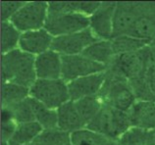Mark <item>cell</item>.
<instances>
[{"label": "cell", "mask_w": 155, "mask_h": 145, "mask_svg": "<svg viewBox=\"0 0 155 145\" xmlns=\"http://www.w3.org/2000/svg\"><path fill=\"white\" fill-rule=\"evenodd\" d=\"M105 72L106 79L102 89L98 94L99 98L104 105L123 112H129L137 102L129 79L112 67H108Z\"/></svg>", "instance_id": "6da1fadb"}, {"label": "cell", "mask_w": 155, "mask_h": 145, "mask_svg": "<svg viewBox=\"0 0 155 145\" xmlns=\"http://www.w3.org/2000/svg\"><path fill=\"white\" fill-rule=\"evenodd\" d=\"M2 76L9 82L31 88L38 79L35 72V56L21 49H15L2 56Z\"/></svg>", "instance_id": "7a4b0ae2"}, {"label": "cell", "mask_w": 155, "mask_h": 145, "mask_svg": "<svg viewBox=\"0 0 155 145\" xmlns=\"http://www.w3.org/2000/svg\"><path fill=\"white\" fill-rule=\"evenodd\" d=\"M130 127L128 112L103 104L97 116L85 127L103 134L111 140H118Z\"/></svg>", "instance_id": "3957f363"}, {"label": "cell", "mask_w": 155, "mask_h": 145, "mask_svg": "<svg viewBox=\"0 0 155 145\" xmlns=\"http://www.w3.org/2000/svg\"><path fill=\"white\" fill-rule=\"evenodd\" d=\"M30 96L53 110L70 101L68 83L60 79H36L30 88Z\"/></svg>", "instance_id": "277c9868"}, {"label": "cell", "mask_w": 155, "mask_h": 145, "mask_svg": "<svg viewBox=\"0 0 155 145\" xmlns=\"http://www.w3.org/2000/svg\"><path fill=\"white\" fill-rule=\"evenodd\" d=\"M44 29L53 37L76 34L89 29V17L73 12H48Z\"/></svg>", "instance_id": "5b68a950"}, {"label": "cell", "mask_w": 155, "mask_h": 145, "mask_svg": "<svg viewBox=\"0 0 155 145\" xmlns=\"http://www.w3.org/2000/svg\"><path fill=\"white\" fill-rule=\"evenodd\" d=\"M48 17V2H26L18 13L11 18V22L21 33L44 29Z\"/></svg>", "instance_id": "8992f818"}, {"label": "cell", "mask_w": 155, "mask_h": 145, "mask_svg": "<svg viewBox=\"0 0 155 145\" xmlns=\"http://www.w3.org/2000/svg\"><path fill=\"white\" fill-rule=\"evenodd\" d=\"M149 46L137 52L117 55L109 67H112L129 80L144 76L148 64Z\"/></svg>", "instance_id": "52a82bcc"}, {"label": "cell", "mask_w": 155, "mask_h": 145, "mask_svg": "<svg viewBox=\"0 0 155 145\" xmlns=\"http://www.w3.org/2000/svg\"><path fill=\"white\" fill-rule=\"evenodd\" d=\"M107 67L85 57L84 55L62 56V79L67 83L83 76L106 72Z\"/></svg>", "instance_id": "ba28073f"}, {"label": "cell", "mask_w": 155, "mask_h": 145, "mask_svg": "<svg viewBox=\"0 0 155 145\" xmlns=\"http://www.w3.org/2000/svg\"><path fill=\"white\" fill-rule=\"evenodd\" d=\"M97 40L91 29H87L76 34L54 37L51 49L62 56L80 55Z\"/></svg>", "instance_id": "9c48e42d"}, {"label": "cell", "mask_w": 155, "mask_h": 145, "mask_svg": "<svg viewBox=\"0 0 155 145\" xmlns=\"http://www.w3.org/2000/svg\"><path fill=\"white\" fill-rule=\"evenodd\" d=\"M117 2H102L89 17V29L98 40L113 38V21Z\"/></svg>", "instance_id": "30bf717a"}, {"label": "cell", "mask_w": 155, "mask_h": 145, "mask_svg": "<svg viewBox=\"0 0 155 145\" xmlns=\"http://www.w3.org/2000/svg\"><path fill=\"white\" fill-rule=\"evenodd\" d=\"M142 12H143V3L117 2L113 21V37L128 34Z\"/></svg>", "instance_id": "8fae6325"}, {"label": "cell", "mask_w": 155, "mask_h": 145, "mask_svg": "<svg viewBox=\"0 0 155 145\" xmlns=\"http://www.w3.org/2000/svg\"><path fill=\"white\" fill-rule=\"evenodd\" d=\"M106 79V72H98V74L83 76L75 80L68 82V89L72 101L97 96L104 85Z\"/></svg>", "instance_id": "7c38bea8"}, {"label": "cell", "mask_w": 155, "mask_h": 145, "mask_svg": "<svg viewBox=\"0 0 155 145\" xmlns=\"http://www.w3.org/2000/svg\"><path fill=\"white\" fill-rule=\"evenodd\" d=\"M54 37L45 29L23 33L19 49L32 56H38L51 49Z\"/></svg>", "instance_id": "4fadbf2b"}, {"label": "cell", "mask_w": 155, "mask_h": 145, "mask_svg": "<svg viewBox=\"0 0 155 145\" xmlns=\"http://www.w3.org/2000/svg\"><path fill=\"white\" fill-rule=\"evenodd\" d=\"M35 72L38 79H62V55L50 49L36 56Z\"/></svg>", "instance_id": "5bb4252c"}, {"label": "cell", "mask_w": 155, "mask_h": 145, "mask_svg": "<svg viewBox=\"0 0 155 145\" xmlns=\"http://www.w3.org/2000/svg\"><path fill=\"white\" fill-rule=\"evenodd\" d=\"M128 114L132 127L155 130V101H137Z\"/></svg>", "instance_id": "9a60e30c"}, {"label": "cell", "mask_w": 155, "mask_h": 145, "mask_svg": "<svg viewBox=\"0 0 155 145\" xmlns=\"http://www.w3.org/2000/svg\"><path fill=\"white\" fill-rule=\"evenodd\" d=\"M58 127L69 134L85 127V124L80 116L74 101H68L57 109Z\"/></svg>", "instance_id": "2e32d148"}, {"label": "cell", "mask_w": 155, "mask_h": 145, "mask_svg": "<svg viewBox=\"0 0 155 145\" xmlns=\"http://www.w3.org/2000/svg\"><path fill=\"white\" fill-rule=\"evenodd\" d=\"M83 55L107 68L111 65L116 57L111 39L97 40L84 51Z\"/></svg>", "instance_id": "e0dca14e"}, {"label": "cell", "mask_w": 155, "mask_h": 145, "mask_svg": "<svg viewBox=\"0 0 155 145\" xmlns=\"http://www.w3.org/2000/svg\"><path fill=\"white\" fill-rule=\"evenodd\" d=\"M102 2H48V12H73L87 15L88 17L100 7Z\"/></svg>", "instance_id": "ac0fdd59"}, {"label": "cell", "mask_w": 155, "mask_h": 145, "mask_svg": "<svg viewBox=\"0 0 155 145\" xmlns=\"http://www.w3.org/2000/svg\"><path fill=\"white\" fill-rule=\"evenodd\" d=\"M43 131V127L34 121L24 124H18L10 141L18 145H28L35 141V138Z\"/></svg>", "instance_id": "d6986e66"}, {"label": "cell", "mask_w": 155, "mask_h": 145, "mask_svg": "<svg viewBox=\"0 0 155 145\" xmlns=\"http://www.w3.org/2000/svg\"><path fill=\"white\" fill-rule=\"evenodd\" d=\"M32 110H34L35 122H38L40 126L43 127V130L48 128L58 127V115L57 110H53L43 104L38 102V100L31 98L30 96Z\"/></svg>", "instance_id": "ffe728a7"}, {"label": "cell", "mask_w": 155, "mask_h": 145, "mask_svg": "<svg viewBox=\"0 0 155 145\" xmlns=\"http://www.w3.org/2000/svg\"><path fill=\"white\" fill-rule=\"evenodd\" d=\"M111 41L116 56L120 54L137 52L150 45L148 42L144 41V40L136 38L129 34L115 36L111 39Z\"/></svg>", "instance_id": "44dd1931"}, {"label": "cell", "mask_w": 155, "mask_h": 145, "mask_svg": "<svg viewBox=\"0 0 155 145\" xmlns=\"http://www.w3.org/2000/svg\"><path fill=\"white\" fill-rule=\"evenodd\" d=\"M30 97V88L20 84L4 82L2 86V106L10 107Z\"/></svg>", "instance_id": "7402d4cb"}, {"label": "cell", "mask_w": 155, "mask_h": 145, "mask_svg": "<svg viewBox=\"0 0 155 145\" xmlns=\"http://www.w3.org/2000/svg\"><path fill=\"white\" fill-rule=\"evenodd\" d=\"M74 103L80 116L85 124V127L95 118L103 106V103L98 95L81 98L74 101Z\"/></svg>", "instance_id": "603a6c76"}, {"label": "cell", "mask_w": 155, "mask_h": 145, "mask_svg": "<svg viewBox=\"0 0 155 145\" xmlns=\"http://www.w3.org/2000/svg\"><path fill=\"white\" fill-rule=\"evenodd\" d=\"M118 141L122 145H155V132L130 127Z\"/></svg>", "instance_id": "cb8c5ba5"}, {"label": "cell", "mask_w": 155, "mask_h": 145, "mask_svg": "<svg viewBox=\"0 0 155 145\" xmlns=\"http://www.w3.org/2000/svg\"><path fill=\"white\" fill-rule=\"evenodd\" d=\"M111 139L87 127L81 128L70 134L71 145H108Z\"/></svg>", "instance_id": "d4e9b609"}, {"label": "cell", "mask_w": 155, "mask_h": 145, "mask_svg": "<svg viewBox=\"0 0 155 145\" xmlns=\"http://www.w3.org/2000/svg\"><path fill=\"white\" fill-rule=\"evenodd\" d=\"M70 134L59 127L43 130L35 141L28 145H68L70 144Z\"/></svg>", "instance_id": "484cf974"}, {"label": "cell", "mask_w": 155, "mask_h": 145, "mask_svg": "<svg viewBox=\"0 0 155 145\" xmlns=\"http://www.w3.org/2000/svg\"><path fill=\"white\" fill-rule=\"evenodd\" d=\"M22 33L9 21L2 22L1 26V50L5 54L19 48Z\"/></svg>", "instance_id": "4316f807"}, {"label": "cell", "mask_w": 155, "mask_h": 145, "mask_svg": "<svg viewBox=\"0 0 155 145\" xmlns=\"http://www.w3.org/2000/svg\"><path fill=\"white\" fill-rule=\"evenodd\" d=\"M3 110L6 111L17 124H24L35 121L30 97L24 101L15 104V105L3 108Z\"/></svg>", "instance_id": "83f0119b"}, {"label": "cell", "mask_w": 155, "mask_h": 145, "mask_svg": "<svg viewBox=\"0 0 155 145\" xmlns=\"http://www.w3.org/2000/svg\"><path fill=\"white\" fill-rule=\"evenodd\" d=\"M137 101H155V96L145 79L144 76L129 80Z\"/></svg>", "instance_id": "f1b7e54d"}, {"label": "cell", "mask_w": 155, "mask_h": 145, "mask_svg": "<svg viewBox=\"0 0 155 145\" xmlns=\"http://www.w3.org/2000/svg\"><path fill=\"white\" fill-rule=\"evenodd\" d=\"M26 1H3L1 3L2 22L10 21L11 18L18 13V11L25 5Z\"/></svg>", "instance_id": "f546056e"}, {"label": "cell", "mask_w": 155, "mask_h": 145, "mask_svg": "<svg viewBox=\"0 0 155 145\" xmlns=\"http://www.w3.org/2000/svg\"><path fill=\"white\" fill-rule=\"evenodd\" d=\"M145 79L147 82L148 85L151 89L152 93L155 96V66L153 65H148L147 68H146V71H145Z\"/></svg>", "instance_id": "4dcf8cb0"}, {"label": "cell", "mask_w": 155, "mask_h": 145, "mask_svg": "<svg viewBox=\"0 0 155 145\" xmlns=\"http://www.w3.org/2000/svg\"><path fill=\"white\" fill-rule=\"evenodd\" d=\"M108 145H122L118 140H111L109 143H108Z\"/></svg>", "instance_id": "1f68e13d"}, {"label": "cell", "mask_w": 155, "mask_h": 145, "mask_svg": "<svg viewBox=\"0 0 155 145\" xmlns=\"http://www.w3.org/2000/svg\"><path fill=\"white\" fill-rule=\"evenodd\" d=\"M8 142H9V145H18V144H16L14 142H11V141H8Z\"/></svg>", "instance_id": "d6a6232c"}, {"label": "cell", "mask_w": 155, "mask_h": 145, "mask_svg": "<svg viewBox=\"0 0 155 145\" xmlns=\"http://www.w3.org/2000/svg\"><path fill=\"white\" fill-rule=\"evenodd\" d=\"M151 46H155V40H154V41L151 43Z\"/></svg>", "instance_id": "836d02e7"}, {"label": "cell", "mask_w": 155, "mask_h": 145, "mask_svg": "<svg viewBox=\"0 0 155 145\" xmlns=\"http://www.w3.org/2000/svg\"><path fill=\"white\" fill-rule=\"evenodd\" d=\"M68 145H71V143H70V144H68Z\"/></svg>", "instance_id": "e575fe53"}, {"label": "cell", "mask_w": 155, "mask_h": 145, "mask_svg": "<svg viewBox=\"0 0 155 145\" xmlns=\"http://www.w3.org/2000/svg\"><path fill=\"white\" fill-rule=\"evenodd\" d=\"M154 132H155V130H154Z\"/></svg>", "instance_id": "d590c367"}]
</instances>
